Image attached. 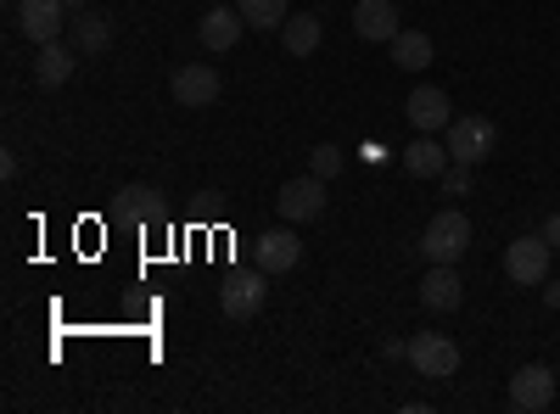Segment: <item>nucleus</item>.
I'll use <instances>...</instances> for the list:
<instances>
[{
  "label": "nucleus",
  "mask_w": 560,
  "mask_h": 414,
  "mask_svg": "<svg viewBox=\"0 0 560 414\" xmlns=\"http://www.w3.org/2000/svg\"><path fill=\"white\" fill-rule=\"evenodd\" d=\"M465 252H471V218H465L459 208L432 213V224L420 229V258L427 263H459Z\"/></svg>",
  "instance_id": "1"
},
{
  "label": "nucleus",
  "mask_w": 560,
  "mask_h": 414,
  "mask_svg": "<svg viewBox=\"0 0 560 414\" xmlns=\"http://www.w3.org/2000/svg\"><path fill=\"white\" fill-rule=\"evenodd\" d=\"M443 146H448V157L454 163H488L493 157V146H499V129H493V118H482V113H465V118H454L448 129H443Z\"/></svg>",
  "instance_id": "2"
},
{
  "label": "nucleus",
  "mask_w": 560,
  "mask_h": 414,
  "mask_svg": "<svg viewBox=\"0 0 560 414\" xmlns=\"http://www.w3.org/2000/svg\"><path fill=\"white\" fill-rule=\"evenodd\" d=\"M269 274L253 263V269H236V274H224V286H219V308H224V319H253L258 308H264V297H269Z\"/></svg>",
  "instance_id": "3"
},
{
  "label": "nucleus",
  "mask_w": 560,
  "mask_h": 414,
  "mask_svg": "<svg viewBox=\"0 0 560 414\" xmlns=\"http://www.w3.org/2000/svg\"><path fill=\"white\" fill-rule=\"evenodd\" d=\"M409 364H415V376H427V381H448V376H459V347L438 331H415L409 336Z\"/></svg>",
  "instance_id": "4"
},
{
  "label": "nucleus",
  "mask_w": 560,
  "mask_h": 414,
  "mask_svg": "<svg viewBox=\"0 0 560 414\" xmlns=\"http://www.w3.org/2000/svg\"><path fill=\"white\" fill-rule=\"evenodd\" d=\"M549 241L544 236H516L504 247V274H510V286H544L549 281Z\"/></svg>",
  "instance_id": "5"
},
{
  "label": "nucleus",
  "mask_w": 560,
  "mask_h": 414,
  "mask_svg": "<svg viewBox=\"0 0 560 414\" xmlns=\"http://www.w3.org/2000/svg\"><path fill=\"white\" fill-rule=\"evenodd\" d=\"M219 90H224V79H219L213 62H185V68H174V79H168L174 107H213Z\"/></svg>",
  "instance_id": "6"
},
{
  "label": "nucleus",
  "mask_w": 560,
  "mask_h": 414,
  "mask_svg": "<svg viewBox=\"0 0 560 414\" xmlns=\"http://www.w3.org/2000/svg\"><path fill=\"white\" fill-rule=\"evenodd\" d=\"M510 409H522V414L555 409V370L549 364H522V370L510 376Z\"/></svg>",
  "instance_id": "7"
},
{
  "label": "nucleus",
  "mask_w": 560,
  "mask_h": 414,
  "mask_svg": "<svg viewBox=\"0 0 560 414\" xmlns=\"http://www.w3.org/2000/svg\"><path fill=\"white\" fill-rule=\"evenodd\" d=\"M275 208H280V218H287V224L319 218V213H325V179H319V174L287 179V186H280V197H275Z\"/></svg>",
  "instance_id": "8"
},
{
  "label": "nucleus",
  "mask_w": 560,
  "mask_h": 414,
  "mask_svg": "<svg viewBox=\"0 0 560 414\" xmlns=\"http://www.w3.org/2000/svg\"><path fill=\"white\" fill-rule=\"evenodd\" d=\"M73 23V12L62 7V0H23L18 7V28L34 39V45H51V39H62V28Z\"/></svg>",
  "instance_id": "9"
},
{
  "label": "nucleus",
  "mask_w": 560,
  "mask_h": 414,
  "mask_svg": "<svg viewBox=\"0 0 560 414\" xmlns=\"http://www.w3.org/2000/svg\"><path fill=\"white\" fill-rule=\"evenodd\" d=\"M404 113H409V123H415L420 134H438V129L454 123V102L443 96L438 84H415V90H409V102H404Z\"/></svg>",
  "instance_id": "10"
},
{
  "label": "nucleus",
  "mask_w": 560,
  "mask_h": 414,
  "mask_svg": "<svg viewBox=\"0 0 560 414\" xmlns=\"http://www.w3.org/2000/svg\"><path fill=\"white\" fill-rule=\"evenodd\" d=\"M253 258H258V269H264V274H287V269H298V263H303V241H298V229H292V224L264 229Z\"/></svg>",
  "instance_id": "11"
},
{
  "label": "nucleus",
  "mask_w": 560,
  "mask_h": 414,
  "mask_svg": "<svg viewBox=\"0 0 560 414\" xmlns=\"http://www.w3.org/2000/svg\"><path fill=\"white\" fill-rule=\"evenodd\" d=\"M242 34H247V17H242L236 0H224V7H208V17L197 23V39L208 45V51H230V45H242Z\"/></svg>",
  "instance_id": "12"
},
{
  "label": "nucleus",
  "mask_w": 560,
  "mask_h": 414,
  "mask_svg": "<svg viewBox=\"0 0 560 414\" xmlns=\"http://www.w3.org/2000/svg\"><path fill=\"white\" fill-rule=\"evenodd\" d=\"M73 68H79V45H62V39L34 45V84L39 90H62L73 79Z\"/></svg>",
  "instance_id": "13"
},
{
  "label": "nucleus",
  "mask_w": 560,
  "mask_h": 414,
  "mask_svg": "<svg viewBox=\"0 0 560 414\" xmlns=\"http://www.w3.org/2000/svg\"><path fill=\"white\" fill-rule=\"evenodd\" d=\"M420 303H427L432 314H454V308L465 303L459 269H454V263H432V269H427V281H420Z\"/></svg>",
  "instance_id": "14"
},
{
  "label": "nucleus",
  "mask_w": 560,
  "mask_h": 414,
  "mask_svg": "<svg viewBox=\"0 0 560 414\" xmlns=\"http://www.w3.org/2000/svg\"><path fill=\"white\" fill-rule=\"evenodd\" d=\"M353 34L370 39V45H393L398 7H393V0H359V7H353Z\"/></svg>",
  "instance_id": "15"
},
{
  "label": "nucleus",
  "mask_w": 560,
  "mask_h": 414,
  "mask_svg": "<svg viewBox=\"0 0 560 414\" xmlns=\"http://www.w3.org/2000/svg\"><path fill=\"white\" fill-rule=\"evenodd\" d=\"M448 146H438V134H415V141L404 146V174L409 179H438L448 168Z\"/></svg>",
  "instance_id": "16"
},
{
  "label": "nucleus",
  "mask_w": 560,
  "mask_h": 414,
  "mask_svg": "<svg viewBox=\"0 0 560 414\" xmlns=\"http://www.w3.org/2000/svg\"><path fill=\"white\" fill-rule=\"evenodd\" d=\"M73 45H79V57H107L113 51V17L96 12V7H84L73 17Z\"/></svg>",
  "instance_id": "17"
},
{
  "label": "nucleus",
  "mask_w": 560,
  "mask_h": 414,
  "mask_svg": "<svg viewBox=\"0 0 560 414\" xmlns=\"http://www.w3.org/2000/svg\"><path fill=\"white\" fill-rule=\"evenodd\" d=\"M432 62H438V45H432L427 28H398L393 34V68L420 73V68H432Z\"/></svg>",
  "instance_id": "18"
},
{
  "label": "nucleus",
  "mask_w": 560,
  "mask_h": 414,
  "mask_svg": "<svg viewBox=\"0 0 560 414\" xmlns=\"http://www.w3.org/2000/svg\"><path fill=\"white\" fill-rule=\"evenodd\" d=\"M319 39H325V28H319L314 12H292L287 23H280V45H287V57H314Z\"/></svg>",
  "instance_id": "19"
},
{
  "label": "nucleus",
  "mask_w": 560,
  "mask_h": 414,
  "mask_svg": "<svg viewBox=\"0 0 560 414\" xmlns=\"http://www.w3.org/2000/svg\"><path fill=\"white\" fill-rule=\"evenodd\" d=\"M118 213L135 218V224H152V218L163 213V191H158V186H140V179H135V186L118 191Z\"/></svg>",
  "instance_id": "20"
},
{
  "label": "nucleus",
  "mask_w": 560,
  "mask_h": 414,
  "mask_svg": "<svg viewBox=\"0 0 560 414\" xmlns=\"http://www.w3.org/2000/svg\"><path fill=\"white\" fill-rule=\"evenodd\" d=\"M236 7H242L247 28H280L292 17V0H236Z\"/></svg>",
  "instance_id": "21"
},
{
  "label": "nucleus",
  "mask_w": 560,
  "mask_h": 414,
  "mask_svg": "<svg viewBox=\"0 0 560 414\" xmlns=\"http://www.w3.org/2000/svg\"><path fill=\"white\" fill-rule=\"evenodd\" d=\"M342 163H348V157H342V146H331V141L308 152V174H319V179H337V174H342Z\"/></svg>",
  "instance_id": "22"
},
{
  "label": "nucleus",
  "mask_w": 560,
  "mask_h": 414,
  "mask_svg": "<svg viewBox=\"0 0 560 414\" xmlns=\"http://www.w3.org/2000/svg\"><path fill=\"white\" fill-rule=\"evenodd\" d=\"M438 186H443L448 197H471V163H448V168L438 174Z\"/></svg>",
  "instance_id": "23"
},
{
  "label": "nucleus",
  "mask_w": 560,
  "mask_h": 414,
  "mask_svg": "<svg viewBox=\"0 0 560 414\" xmlns=\"http://www.w3.org/2000/svg\"><path fill=\"white\" fill-rule=\"evenodd\" d=\"M538 236H544V241L560 252V213H549V218H544V229H538Z\"/></svg>",
  "instance_id": "24"
},
{
  "label": "nucleus",
  "mask_w": 560,
  "mask_h": 414,
  "mask_svg": "<svg viewBox=\"0 0 560 414\" xmlns=\"http://www.w3.org/2000/svg\"><path fill=\"white\" fill-rule=\"evenodd\" d=\"M382 358H393V364L409 358V342H382Z\"/></svg>",
  "instance_id": "25"
},
{
  "label": "nucleus",
  "mask_w": 560,
  "mask_h": 414,
  "mask_svg": "<svg viewBox=\"0 0 560 414\" xmlns=\"http://www.w3.org/2000/svg\"><path fill=\"white\" fill-rule=\"evenodd\" d=\"M544 303H549V308H560V281H555V286H544Z\"/></svg>",
  "instance_id": "26"
},
{
  "label": "nucleus",
  "mask_w": 560,
  "mask_h": 414,
  "mask_svg": "<svg viewBox=\"0 0 560 414\" xmlns=\"http://www.w3.org/2000/svg\"><path fill=\"white\" fill-rule=\"evenodd\" d=\"M62 7H68V12H84V7H90V0H62Z\"/></svg>",
  "instance_id": "27"
},
{
  "label": "nucleus",
  "mask_w": 560,
  "mask_h": 414,
  "mask_svg": "<svg viewBox=\"0 0 560 414\" xmlns=\"http://www.w3.org/2000/svg\"><path fill=\"white\" fill-rule=\"evenodd\" d=\"M7 7H12V12H18V7H23V0H7Z\"/></svg>",
  "instance_id": "28"
},
{
  "label": "nucleus",
  "mask_w": 560,
  "mask_h": 414,
  "mask_svg": "<svg viewBox=\"0 0 560 414\" xmlns=\"http://www.w3.org/2000/svg\"><path fill=\"white\" fill-rule=\"evenodd\" d=\"M208 7H224V0H208Z\"/></svg>",
  "instance_id": "29"
}]
</instances>
